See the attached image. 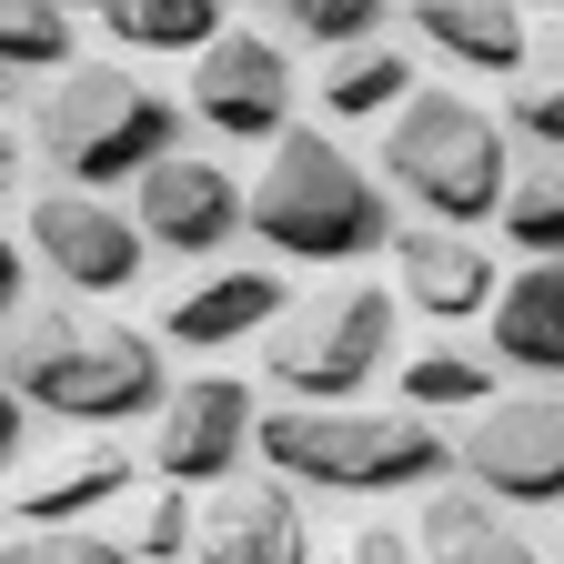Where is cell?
<instances>
[{
  "mask_svg": "<svg viewBox=\"0 0 564 564\" xmlns=\"http://www.w3.org/2000/svg\"><path fill=\"white\" fill-rule=\"evenodd\" d=\"M11 393L61 413V423H131V413H162L172 373H162V343L101 323L82 303H21L11 313Z\"/></svg>",
  "mask_w": 564,
  "mask_h": 564,
  "instance_id": "1",
  "label": "cell"
},
{
  "mask_svg": "<svg viewBox=\"0 0 564 564\" xmlns=\"http://www.w3.org/2000/svg\"><path fill=\"white\" fill-rule=\"evenodd\" d=\"M262 464L282 484H323V494H413L454 474L464 454L413 403H282L262 413Z\"/></svg>",
  "mask_w": 564,
  "mask_h": 564,
  "instance_id": "2",
  "label": "cell"
},
{
  "mask_svg": "<svg viewBox=\"0 0 564 564\" xmlns=\"http://www.w3.org/2000/svg\"><path fill=\"white\" fill-rule=\"evenodd\" d=\"M31 152L70 192H111V182H141L152 162L182 152V111L121 61H70L31 101Z\"/></svg>",
  "mask_w": 564,
  "mask_h": 564,
  "instance_id": "3",
  "label": "cell"
},
{
  "mask_svg": "<svg viewBox=\"0 0 564 564\" xmlns=\"http://www.w3.org/2000/svg\"><path fill=\"white\" fill-rule=\"evenodd\" d=\"M252 223L272 252H293V262H373L393 252V202L383 182L343 152L333 131H282L272 141V162H262V192H252Z\"/></svg>",
  "mask_w": 564,
  "mask_h": 564,
  "instance_id": "4",
  "label": "cell"
},
{
  "mask_svg": "<svg viewBox=\"0 0 564 564\" xmlns=\"http://www.w3.org/2000/svg\"><path fill=\"white\" fill-rule=\"evenodd\" d=\"M383 172H393V192L423 223H454V232H474L484 212H505V192H514L505 121L474 111L464 91H413L393 111V131H383Z\"/></svg>",
  "mask_w": 564,
  "mask_h": 564,
  "instance_id": "5",
  "label": "cell"
},
{
  "mask_svg": "<svg viewBox=\"0 0 564 564\" xmlns=\"http://www.w3.org/2000/svg\"><path fill=\"white\" fill-rule=\"evenodd\" d=\"M393 313H403V293H383V282H333V293L293 303L262 333V373L303 403H352L393 364Z\"/></svg>",
  "mask_w": 564,
  "mask_h": 564,
  "instance_id": "6",
  "label": "cell"
},
{
  "mask_svg": "<svg viewBox=\"0 0 564 564\" xmlns=\"http://www.w3.org/2000/svg\"><path fill=\"white\" fill-rule=\"evenodd\" d=\"M21 242L41 252V272L61 282V293H131L141 262H152V232H141V212H111L101 192H31L21 212Z\"/></svg>",
  "mask_w": 564,
  "mask_h": 564,
  "instance_id": "7",
  "label": "cell"
},
{
  "mask_svg": "<svg viewBox=\"0 0 564 564\" xmlns=\"http://www.w3.org/2000/svg\"><path fill=\"white\" fill-rule=\"evenodd\" d=\"M464 484L494 505H564V393H494L454 434Z\"/></svg>",
  "mask_w": 564,
  "mask_h": 564,
  "instance_id": "8",
  "label": "cell"
},
{
  "mask_svg": "<svg viewBox=\"0 0 564 564\" xmlns=\"http://www.w3.org/2000/svg\"><path fill=\"white\" fill-rule=\"evenodd\" d=\"M293 61H282V41L262 31H223L202 61H192V121L223 131V141H282L293 131Z\"/></svg>",
  "mask_w": 564,
  "mask_h": 564,
  "instance_id": "9",
  "label": "cell"
},
{
  "mask_svg": "<svg viewBox=\"0 0 564 564\" xmlns=\"http://www.w3.org/2000/svg\"><path fill=\"white\" fill-rule=\"evenodd\" d=\"M252 444H262V423H252V383L242 373H192L152 413V464H162V484H232Z\"/></svg>",
  "mask_w": 564,
  "mask_h": 564,
  "instance_id": "10",
  "label": "cell"
},
{
  "mask_svg": "<svg viewBox=\"0 0 564 564\" xmlns=\"http://www.w3.org/2000/svg\"><path fill=\"white\" fill-rule=\"evenodd\" d=\"M131 212H141V232H152V252L172 262H212L242 223H252V192L223 172V162H202V152H172L131 182Z\"/></svg>",
  "mask_w": 564,
  "mask_h": 564,
  "instance_id": "11",
  "label": "cell"
},
{
  "mask_svg": "<svg viewBox=\"0 0 564 564\" xmlns=\"http://www.w3.org/2000/svg\"><path fill=\"white\" fill-rule=\"evenodd\" d=\"M393 293L423 323H474V313H494L505 272H494V252L474 232H454V223H403L393 232Z\"/></svg>",
  "mask_w": 564,
  "mask_h": 564,
  "instance_id": "12",
  "label": "cell"
},
{
  "mask_svg": "<svg viewBox=\"0 0 564 564\" xmlns=\"http://www.w3.org/2000/svg\"><path fill=\"white\" fill-rule=\"evenodd\" d=\"M202 564H313V524L293 484H223L202 505Z\"/></svg>",
  "mask_w": 564,
  "mask_h": 564,
  "instance_id": "13",
  "label": "cell"
},
{
  "mask_svg": "<svg viewBox=\"0 0 564 564\" xmlns=\"http://www.w3.org/2000/svg\"><path fill=\"white\" fill-rule=\"evenodd\" d=\"M282 313H293L282 272H262V262H232V272L192 282V293H172V313H162V343H182V352H223V343H242V333H272Z\"/></svg>",
  "mask_w": 564,
  "mask_h": 564,
  "instance_id": "14",
  "label": "cell"
},
{
  "mask_svg": "<svg viewBox=\"0 0 564 564\" xmlns=\"http://www.w3.org/2000/svg\"><path fill=\"white\" fill-rule=\"evenodd\" d=\"M121 494H131V454L121 444H70L51 464H11V524H91Z\"/></svg>",
  "mask_w": 564,
  "mask_h": 564,
  "instance_id": "15",
  "label": "cell"
},
{
  "mask_svg": "<svg viewBox=\"0 0 564 564\" xmlns=\"http://www.w3.org/2000/svg\"><path fill=\"white\" fill-rule=\"evenodd\" d=\"M494 352L534 383H564V262H524L505 293H494Z\"/></svg>",
  "mask_w": 564,
  "mask_h": 564,
  "instance_id": "16",
  "label": "cell"
},
{
  "mask_svg": "<svg viewBox=\"0 0 564 564\" xmlns=\"http://www.w3.org/2000/svg\"><path fill=\"white\" fill-rule=\"evenodd\" d=\"M413 31L434 41L454 70H534L524 0H413Z\"/></svg>",
  "mask_w": 564,
  "mask_h": 564,
  "instance_id": "17",
  "label": "cell"
},
{
  "mask_svg": "<svg viewBox=\"0 0 564 564\" xmlns=\"http://www.w3.org/2000/svg\"><path fill=\"white\" fill-rule=\"evenodd\" d=\"M423 564H534V544L484 484H444L423 505Z\"/></svg>",
  "mask_w": 564,
  "mask_h": 564,
  "instance_id": "18",
  "label": "cell"
},
{
  "mask_svg": "<svg viewBox=\"0 0 564 564\" xmlns=\"http://www.w3.org/2000/svg\"><path fill=\"white\" fill-rule=\"evenodd\" d=\"M313 101H323L333 121L403 111V101H413V61H403V51H383V41H364V51H333V61H323V82H313Z\"/></svg>",
  "mask_w": 564,
  "mask_h": 564,
  "instance_id": "19",
  "label": "cell"
},
{
  "mask_svg": "<svg viewBox=\"0 0 564 564\" xmlns=\"http://www.w3.org/2000/svg\"><path fill=\"white\" fill-rule=\"evenodd\" d=\"M505 242L524 262H564V152H544V162L514 172V192H505Z\"/></svg>",
  "mask_w": 564,
  "mask_h": 564,
  "instance_id": "20",
  "label": "cell"
},
{
  "mask_svg": "<svg viewBox=\"0 0 564 564\" xmlns=\"http://www.w3.org/2000/svg\"><path fill=\"white\" fill-rule=\"evenodd\" d=\"M223 21H232V0H121V41L131 51H212V41H223Z\"/></svg>",
  "mask_w": 564,
  "mask_h": 564,
  "instance_id": "21",
  "label": "cell"
},
{
  "mask_svg": "<svg viewBox=\"0 0 564 564\" xmlns=\"http://www.w3.org/2000/svg\"><path fill=\"white\" fill-rule=\"evenodd\" d=\"M0 61H11V82H61L70 70V0H11L0 11Z\"/></svg>",
  "mask_w": 564,
  "mask_h": 564,
  "instance_id": "22",
  "label": "cell"
},
{
  "mask_svg": "<svg viewBox=\"0 0 564 564\" xmlns=\"http://www.w3.org/2000/svg\"><path fill=\"white\" fill-rule=\"evenodd\" d=\"M403 403L413 413H434V403H494V364L434 343V352H413V364H403Z\"/></svg>",
  "mask_w": 564,
  "mask_h": 564,
  "instance_id": "23",
  "label": "cell"
},
{
  "mask_svg": "<svg viewBox=\"0 0 564 564\" xmlns=\"http://www.w3.org/2000/svg\"><path fill=\"white\" fill-rule=\"evenodd\" d=\"M272 21L293 41H323V51H364L373 21H383V0H272Z\"/></svg>",
  "mask_w": 564,
  "mask_h": 564,
  "instance_id": "24",
  "label": "cell"
},
{
  "mask_svg": "<svg viewBox=\"0 0 564 564\" xmlns=\"http://www.w3.org/2000/svg\"><path fill=\"white\" fill-rule=\"evenodd\" d=\"M514 131L544 141V152H564V31L534 51V70L514 82Z\"/></svg>",
  "mask_w": 564,
  "mask_h": 564,
  "instance_id": "25",
  "label": "cell"
},
{
  "mask_svg": "<svg viewBox=\"0 0 564 564\" xmlns=\"http://www.w3.org/2000/svg\"><path fill=\"white\" fill-rule=\"evenodd\" d=\"M0 564H141V554L91 534V524H11V554Z\"/></svg>",
  "mask_w": 564,
  "mask_h": 564,
  "instance_id": "26",
  "label": "cell"
},
{
  "mask_svg": "<svg viewBox=\"0 0 564 564\" xmlns=\"http://www.w3.org/2000/svg\"><path fill=\"white\" fill-rule=\"evenodd\" d=\"M182 544H202V514H192V484H162L131 524V554L141 564H182Z\"/></svg>",
  "mask_w": 564,
  "mask_h": 564,
  "instance_id": "27",
  "label": "cell"
},
{
  "mask_svg": "<svg viewBox=\"0 0 564 564\" xmlns=\"http://www.w3.org/2000/svg\"><path fill=\"white\" fill-rule=\"evenodd\" d=\"M333 564H413V534H393V524H352V534L333 544Z\"/></svg>",
  "mask_w": 564,
  "mask_h": 564,
  "instance_id": "28",
  "label": "cell"
},
{
  "mask_svg": "<svg viewBox=\"0 0 564 564\" xmlns=\"http://www.w3.org/2000/svg\"><path fill=\"white\" fill-rule=\"evenodd\" d=\"M70 11H101V21H121V0H70Z\"/></svg>",
  "mask_w": 564,
  "mask_h": 564,
  "instance_id": "29",
  "label": "cell"
},
{
  "mask_svg": "<svg viewBox=\"0 0 564 564\" xmlns=\"http://www.w3.org/2000/svg\"><path fill=\"white\" fill-rule=\"evenodd\" d=\"M524 11H564V0H524Z\"/></svg>",
  "mask_w": 564,
  "mask_h": 564,
  "instance_id": "30",
  "label": "cell"
}]
</instances>
